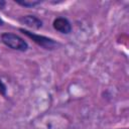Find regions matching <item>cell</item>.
I'll return each instance as SVG.
<instances>
[{
	"label": "cell",
	"mask_w": 129,
	"mask_h": 129,
	"mask_svg": "<svg viewBox=\"0 0 129 129\" xmlns=\"http://www.w3.org/2000/svg\"><path fill=\"white\" fill-rule=\"evenodd\" d=\"M4 5H5V2H4V1H0V8H1V9L4 7Z\"/></svg>",
	"instance_id": "obj_6"
},
{
	"label": "cell",
	"mask_w": 129,
	"mask_h": 129,
	"mask_svg": "<svg viewBox=\"0 0 129 129\" xmlns=\"http://www.w3.org/2000/svg\"><path fill=\"white\" fill-rule=\"evenodd\" d=\"M2 23H3V21L1 20V18H0V25H2Z\"/></svg>",
	"instance_id": "obj_7"
},
{
	"label": "cell",
	"mask_w": 129,
	"mask_h": 129,
	"mask_svg": "<svg viewBox=\"0 0 129 129\" xmlns=\"http://www.w3.org/2000/svg\"><path fill=\"white\" fill-rule=\"evenodd\" d=\"M20 22L25 24L26 26L30 27V28H34V29H38L41 27L42 22L40 19H38L37 17L33 16V15H26L23 16L22 18H20Z\"/></svg>",
	"instance_id": "obj_4"
},
{
	"label": "cell",
	"mask_w": 129,
	"mask_h": 129,
	"mask_svg": "<svg viewBox=\"0 0 129 129\" xmlns=\"http://www.w3.org/2000/svg\"><path fill=\"white\" fill-rule=\"evenodd\" d=\"M1 40L2 42L9 46L12 49H16V50H21L24 51L27 49L28 45L26 43V41H24L23 38H21L20 36L14 34V33H10V32H5L2 33L1 35Z\"/></svg>",
	"instance_id": "obj_1"
},
{
	"label": "cell",
	"mask_w": 129,
	"mask_h": 129,
	"mask_svg": "<svg viewBox=\"0 0 129 129\" xmlns=\"http://www.w3.org/2000/svg\"><path fill=\"white\" fill-rule=\"evenodd\" d=\"M53 28L61 33H70L72 30L70 21L63 17H57L53 20Z\"/></svg>",
	"instance_id": "obj_3"
},
{
	"label": "cell",
	"mask_w": 129,
	"mask_h": 129,
	"mask_svg": "<svg viewBox=\"0 0 129 129\" xmlns=\"http://www.w3.org/2000/svg\"><path fill=\"white\" fill-rule=\"evenodd\" d=\"M20 31H22V33H24L25 35H27L28 37H30L34 42H36L38 45L46 48V49H50L52 47L55 46V42L48 38V37H45V36H42V35H38V34H34L26 29H23V28H20Z\"/></svg>",
	"instance_id": "obj_2"
},
{
	"label": "cell",
	"mask_w": 129,
	"mask_h": 129,
	"mask_svg": "<svg viewBox=\"0 0 129 129\" xmlns=\"http://www.w3.org/2000/svg\"><path fill=\"white\" fill-rule=\"evenodd\" d=\"M17 3L18 4H20V5H22V6H29V7H32V6H35V5H37L38 3H39V1H17Z\"/></svg>",
	"instance_id": "obj_5"
}]
</instances>
